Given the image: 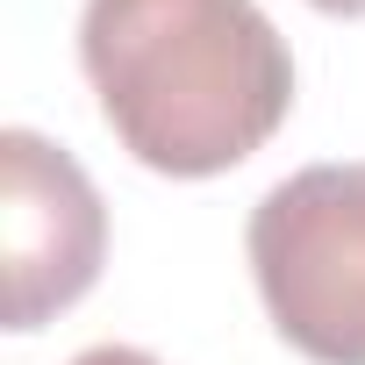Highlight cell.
Here are the masks:
<instances>
[{
    "label": "cell",
    "instance_id": "6da1fadb",
    "mask_svg": "<svg viewBox=\"0 0 365 365\" xmlns=\"http://www.w3.org/2000/svg\"><path fill=\"white\" fill-rule=\"evenodd\" d=\"M79 65L115 143L165 179L244 165L294 108V58L258 0H86Z\"/></svg>",
    "mask_w": 365,
    "mask_h": 365
},
{
    "label": "cell",
    "instance_id": "7a4b0ae2",
    "mask_svg": "<svg viewBox=\"0 0 365 365\" xmlns=\"http://www.w3.org/2000/svg\"><path fill=\"white\" fill-rule=\"evenodd\" d=\"M251 272L294 351L365 365V158L279 179L251 208Z\"/></svg>",
    "mask_w": 365,
    "mask_h": 365
},
{
    "label": "cell",
    "instance_id": "3957f363",
    "mask_svg": "<svg viewBox=\"0 0 365 365\" xmlns=\"http://www.w3.org/2000/svg\"><path fill=\"white\" fill-rule=\"evenodd\" d=\"M108 208L72 150L36 129L0 136V265H8V329H43L101 279Z\"/></svg>",
    "mask_w": 365,
    "mask_h": 365
},
{
    "label": "cell",
    "instance_id": "277c9868",
    "mask_svg": "<svg viewBox=\"0 0 365 365\" xmlns=\"http://www.w3.org/2000/svg\"><path fill=\"white\" fill-rule=\"evenodd\" d=\"M72 365H158V358L136 351V344H93V351H79Z\"/></svg>",
    "mask_w": 365,
    "mask_h": 365
},
{
    "label": "cell",
    "instance_id": "5b68a950",
    "mask_svg": "<svg viewBox=\"0 0 365 365\" xmlns=\"http://www.w3.org/2000/svg\"><path fill=\"white\" fill-rule=\"evenodd\" d=\"M322 15H365V0H315Z\"/></svg>",
    "mask_w": 365,
    "mask_h": 365
}]
</instances>
